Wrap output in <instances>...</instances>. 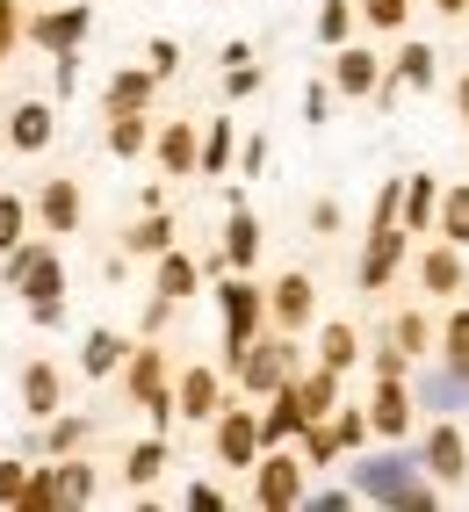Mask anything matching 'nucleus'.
I'll return each mask as SVG.
<instances>
[{
	"label": "nucleus",
	"instance_id": "f257e3e1",
	"mask_svg": "<svg viewBox=\"0 0 469 512\" xmlns=\"http://www.w3.org/2000/svg\"><path fill=\"white\" fill-rule=\"evenodd\" d=\"M354 476H361V498H383V505H405V512H426L433 505L405 455H376V462H361Z\"/></svg>",
	"mask_w": 469,
	"mask_h": 512
},
{
	"label": "nucleus",
	"instance_id": "f03ea898",
	"mask_svg": "<svg viewBox=\"0 0 469 512\" xmlns=\"http://www.w3.org/2000/svg\"><path fill=\"white\" fill-rule=\"evenodd\" d=\"M419 469H426V476H441V484H462V476H469V448H462V433H455L448 419L426 433V448H419Z\"/></svg>",
	"mask_w": 469,
	"mask_h": 512
},
{
	"label": "nucleus",
	"instance_id": "7ed1b4c3",
	"mask_svg": "<svg viewBox=\"0 0 469 512\" xmlns=\"http://www.w3.org/2000/svg\"><path fill=\"white\" fill-rule=\"evenodd\" d=\"M397 253H405V231L397 224H368V253H361V289H383L397 275Z\"/></svg>",
	"mask_w": 469,
	"mask_h": 512
},
{
	"label": "nucleus",
	"instance_id": "20e7f679",
	"mask_svg": "<svg viewBox=\"0 0 469 512\" xmlns=\"http://www.w3.org/2000/svg\"><path fill=\"white\" fill-rule=\"evenodd\" d=\"M368 426H376L383 440H397L412 426V397L397 390V375H376V404H368Z\"/></svg>",
	"mask_w": 469,
	"mask_h": 512
},
{
	"label": "nucleus",
	"instance_id": "39448f33",
	"mask_svg": "<svg viewBox=\"0 0 469 512\" xmlns=\"http://www.w3.org/2000/svg\"><path fill=\"white\" fill-rule=\"evenodd\" d=\"M15 282L29 296H58V260L51 253H15Z\"/></svg>",
	"mask_w": 469,
	"mask_h": 512
},
{
	"label": "nucleus",
	"instance_id": "423d86ee",
	"mask_svg": "<svg viewBox=\"0 0 469 512\" xmlns=\"http://www.w3.org/2000/svg\"><path fill=\"white\" fill-rule=\"evenodd\" d=\"M419 282H426L433 296H455V289H462V260H455V253H441V246H433V253L419 260Z\"/></svg>",
	"mask_w": 469,
	"mask_h": 512
},
{
	"label": "nucleus",
	"instance_id": "0eeeda50",
	"mask_svg": "<svg viewBox=\"0 0 469 512\" xmlns=\"http://www.w3.org/2000/svg\"><path fill=\"white\" fill-rule=\"evenodd\" d=\"M224 311H231V354H246V332H253V311H260V296L239 282V289H224Z\"/></svg>",
	"mask_w": 469,
	"mask_h": 512
},
{
	"label": "nucleus",
	"instance_id": "6e6552de",
	"mask_svg": "<svg viewBox=\"0 0 469 512\" xmlns=\"http://www.w3.org/2000/svg\"><path fill=\"white\" fill-rule=\"evenodd\" d=\"M433 210H441L433 181H426V174H412V181H405V231H426V224H433Z\"/></svg>",
	"mask_w": 469,
	"mask_h": 512
},
{
	"label": "nucleus",
	"instance_id": "1a4fd4ad",
	"mask_svg": "<svg viewBox=\"0 0 469 512\" xmlns=\"http://www.w3.org/2000/svg\"><path fill=\"white\" fill-rule=\"evenodd\" d=\"M376 80H383V65L368 51H340V87L347 94H376Z\"/></svg>",
	"mask_w": 469,
	"mask_h": 512
},
{
	"label": "nucleus",
	"instance_id": "9d476101",
	"mask_svg": "<svg viewBox=\"0 0 469 512\" xmlns=\"http://www.w3.org/2000/svg\"><path fill=\"white\" fill-rule=\"evenodd\" d=\"M419 397H426V412H455V404L469 397V375H462V368H448V375H433Z\"/></svg>",
	"mask_w": 469,
	"mask_h": 512
},
{
	"label": "nucleus",
	"instance_id": "9b49d317",
	"mask_svg": "<svg viewBox=\"0 0 469 512\" xmlns=\"http://www.w3.org/2000/svg\"><path fill=\"white\" fill-rule=\"evenodd\" d=\"M332 375H340V368H325V375H311V383L296 390V412H304V419H325V412H332V397H340Z\"/></svg>",
	"mask_w": 469,
	"mask_h": 512
},
{
	"label": "nucleus",
	"instance_id": "f8f14e48",
	"mask_svg": "<svg viewBox=\"0 0 469 512\" xmlns=\"http://www.w3.org/2000/svg\"><path fill=\"white\" fill-rule=\"evenodd\" d=\"M260 505H296V462H267L260 469Z\"/></svg>",
	"mask_w": 469,
	"mask_h": 512
},
{
	"label": "nucleus",
	"instance_id": "ddd939ff",
	"mask_svg": "<svg viewBox=\"0 0 469 512\" xmlns=\"http://www.w3.org/2000/svg\"><path fill=\"white\" fill-rule=\"evenodd\" d=\"M441 231H448V246H469V188L441 195Z\"/></svg>",
	"mask_w": 469,
	"mask_h": 512
},
{
	"label": "nucleus",
	"instance_id": "4468645a",
	"mask_svg": "<svg viewBox=\"0 0 469 512\" xmlns=\"http://www.w3.org/2000/svg\"><path fill=\"white\" fill-rule=\"evenodd\" d=\"M275 311H282L289 325H304V318H311V282H304V275H289V282L275 289Z\"/></svg>",
	"mask_w": 469,
	"mask_h": 512
},
{
	"label": "nucleus",
	"instance_id": "2eb2a0df",
	"mask_svg": "<svg viewBox=\"0 0 469 512\" xmlns=\"http://www.w3.org/2000/svg\"><path fill=\"white\" fill-rule=\"evenodd\" d=\"M217 440H224V462H239V469H246L260 433H253V419H224V433H217Z\"/></svg>",
	"mask_w": 469,
	"mask_h": 512
},
{
	"label": "nucleus",
	"instance_id": "dca6fc26",
	"mask_svg": "<svg viewBox=\"0 0 469 512\" xmlns=\"http://www.w3.org/2000/svg\"><path fill=\"white\" fill-rule=\"evenodd\" d=\"M441 354H448V368H462V375H469V311H455V318H448Z\"/></svg>",
	"mask_w": 469,
	"mask_h": 512
},
{
	"label": "nucleus",
	"instance_id": "f3484780",
	"mask_svg": "<svg viewBox=\"0 0 469 512\" xmlns=\"http://www.w3.org/2000/svg\"><path fill=\"white\" fill-rule=\"evenodd\" d=\"M22 390H29V412H51V404H58V375L51 368H29Z\"/></svg>",
	"mask_w": 469,
	"mask_h": 512
},
{
	"label": "nucleus",
	"instance_id": "a211bd4d",
	"mask_svg": "<svg viewBox=\"0 0 469 512\" xmlns=\"http://www.w3.org/2000/svg\"><path fill=\"white\" fill-rule=\"evenodd\" d=\"M282 368H289V354H282V347H275V354H253V361H246V383H253V390H267V383H282Z\"/></svg>",
	"mask_w": 469,
	"mask_h": 512
},
{
	"label": "nucleus",
	"instance_id": "6ab92c4d",
	"mask_svg": "<svg viewBox=\"0 0 469 512\" xmlns=\"http://www.w3.org/2000/svg\"><path fill=\"white\" fill-rule=\"evenodd\" d=\"M210 397H217V383H210V375H188V390H181V412H188V419H210Z\"/></svg>",
	"mask_w": 469,
	"mask_h": 512
},
{
	"label": "nucleus",
	"instance_id": "aec40b11",
	"mask_svg": "<svg viewBox=\"0 0 469 512\" xmlns=\"http://www.w3.org/2000/svg\"><path fill=\"white\" fill-rule=\"evenodd\" d=\"M51 138V109H22L15 116V145H44Z\"/></svg>",
	"mask_w": 469,
	"mask_h": 512
},
{
	"label": "nucleus",
	"instance_id": "412c9836",
	"mask_svg": "<svg viewBox=\"0 0 469 512\" xmlns=\"http://www.w3.org/2000/svg\"><path fill=\"white\" fill-rule=\"evenodd\" d=\"M116 354H123V339H116V332H94V339H87V368H94V375L116 368Z\"/></svg>",
	"mask_w": 469,
	"mask_h": 512
},
{
	"label": "nucleus",
	"instance_id": "4be33fe9",
	"mask_svg": "<svg viewBox=\"0 0 469 512\" xmlns=\"http://www.w3.org/2000/svg\"><path fill=\"white\" fill-rule=\"evenodd\" d=\"M80 29H87V15L73 8V15H51V22L37 29V37H44V44H73V37H80Z\"/></svg>",
	"mask_w": 469,
	"mask_h": 512
},
{
	"label": "nucleus",
	"instance_id": "5701e85b",
	"mask_svg": "<svg viewBox=\"0 0 469 512\" xmlns=\"http://www.w3.org/2000/svg\"><path fill=\"white\" fill-rule=\"evenodd\" d=\"M44 217H51L58 231H65V224H73V217H80V202H73V188H65V181H58V188L44 195Z\"/></svg>",
	"mask_w": 469,
	"mask_h": 512
},
{
	"label": "nucleus",
	"instance_id": "b1692460",
	"mask_svg": "<svg viewBox=\"0 0 469 512\" xmlns=\"http://www.w3.org/2000/svg\"><path fill=\"white\" fill-rule=\"evenodd\" d=\"M260 253V224L253 217H231V260H253Z\"/></svg>",
	"mask_w": 469,
	"mask_h": 512
},
{
	"label": "nucleus",
	"instance_id": "393cba45",
	"mask_svg": "<svg viewBox=\"0 0 469 512\" xmlns=\"http://www.w3.org/2000/svg\"><path fill=\"white\" fill-rule=\"evenodd\" d=\"M354 361V332L347 325H325V368H347Z\"/></svg>",
	"mask_w": 469,
	"mask_h": 512
},
{
	"label": "nucleus",
	"instance_id": "a878e982",
	"mask_svg": "<svg viewBox=\"0 0 469 512\" xmlns=\"http://www.w3.org/2000/svg\"><path fill=\"white\" fill-rule=\"evenodd\" d=\"M159 289H166V296H188V289H195V267H188V260H166V267H159Z\"/></svg>",
	"mask_w": 469,
	"mask_h": 512
},
{
	"label": "nucleus",
	"instance_id": "bb28decb",
	"mask_svg": "<svg viewBox=\"0 0 469 512\" xmlns=\"http://www.w3.org/2000/svg\"><path fill=\"white\" fill-rule=\"evenodd\" d=\"M361 15L376 29H397V22H405V0H361Z\"/></svg>",
	"mask_w": 469,
	"mask_h": 512
},
{
	"label": "nucleus",
	"instance_id": "cd10ccee",
	"mask_svg": "<svg viewBox=\"0 0 469 512\" xmlns=\"http://www.w3.org/2000/svg\"><path fill=\"white\" fill-rule=\"evenodd\" d=\"M159 440H152V448H138V455H130V484H152V476H159Z\"/></svg>",
	"mask_w": 469,
	"mask_h": 512
},
{
	"label": "nucleus",
	"instance_id": "c85d7f7f",
	"mask_svg": "<svg viewBox=\"0 0 469 512\" xmlns=\"http://www.w3.org/2000/svg\"><path fill=\"white\" fill-rule=\"evenodd\" d=\"M188 159H195V138H188V130H166V166H174V174H181Z\"/></svg>",
	"mask_w": 469,
	"mask_h": 512
},
{
	"label": "nucleus",
	"instance_id": "c756f323",
	"mask_svg": "<svg viewBox=\"0 0 469 512\" xmlns=\"http://www.w3.org/2000/svg\"><path fill=\"white\" fill-rule=\"evenodd\" d=\"M397 347H405V354H426V318H397Z\"/></svg>",
	"mask_w": 469,
	"mask_h": 512
},
{
	"label": "nucleus",
	"instance_id": "7c9ffc66",
	"mask_svg": "<svg viewBox=\"0 0 469 512\" xmlns=\"http://www.w3.org/2000/svg\"><path fill=\"white\" fill-rule=\"evenodd\" d=\"M318 37H332V44L347 37V8H340V0H325V15H318Z\"/></svg>",
	"mask_w": 469,
	"mask_h": 512
},
{
	"label": "nucleus",
	"instance_id": "2f4dec72",
	"mask_svg": "<svg viewBox=\"0 0 469 512\" xmlns=\"http://www.w3.org/2000/svg\"><path fill=\"white\" fill-rule=\"evenodd\" d=\"M15 238H22V202L0 195V246H15Z\"/></svg>",
	"mask_w": 469,
	"mask_h": 512
},
{
	"label": "nucleus",
	"instance_id": "473e14b6",
	"mask_svg": "<svg viewBox=\"0 0 469 512\" xmlns=\"http://www.w3.org/2000/svg\"><path fill=\"white\" fill-rule=\"evenodd\" d=\"M138 145H145V123L123 116V123H116V152H138Z\"/></svg>",
	"mask_w": 469,
	"mask_h": 512
},
{
	"label": "nucleus",
	"instance_id": "72a5a7b5",
	"mask_svg": "<svg viewBox=\"0 0 469 512\" xmlns=\"http://www.w3.org/2000/svg\"><path fill=\"white\" fill-rule=\"evenodd\" d=\"M224 152H231V123H217V130H210V152H203V159H210V174L224 166Z\"/></svg>",
	"mask_w": 469,
	"mask_h": 512
},
{
	"label": "nucleus",
	"instance_id": "f704fd0d",
	"mask_svg": "<svg viewBox=\"0 0 469 512\" xmlns=\"http://www.w3.org/2000/svg\"><path fill=\"white\" fill-rule=\"evenodd\" d=\"M433 8H441V15H462V8H469V0H433Z\"/></svg>",
	"mask_w": 469,
	"mask_h": 512
},
{
	"label": "nucleus",
	"instance_id": "c9c22d12",
	"mask_svg": "<svg viewBox=\"0 0 469 512\" xmlns=\"http://www.w3.org/2000/svg\"><path fill=\"white\" fill-rule=\"evenodd\" d=\"M455 109H462V116H469V80H462V87H455Z\"/></svg>",
	"mask_w": 469,
	"mask_h": 512
}]
</instances>
